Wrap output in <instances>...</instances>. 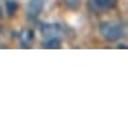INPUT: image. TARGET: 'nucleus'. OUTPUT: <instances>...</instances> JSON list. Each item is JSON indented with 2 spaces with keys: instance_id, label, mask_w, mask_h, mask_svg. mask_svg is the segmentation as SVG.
Returning a JSON list of instances; mask_svg holds the SVG:
<instances>
[{
  "instance_id": "39448f33",
  "label": "nucleus",
  "mask_w": 128,
  "mask_h": 128,
  "mask_svg": "<svg viewBox=\"0 0 128 128\" xmlns=\"http://www.w3.org/2000/svg\"><path fill=\"white\" fill-rule=\"evenodd\" d=\"M6 10H7L8 15H14L16 12V10H18V3L15 0H8L6 3Z\"/></svg>"
},
{
  "instance_id": "0eeeda50",
  "label": "nucleus",
  "mask_w": 128,
  "mask_h": 128,
  "mask_svg": "<svg viewBox=\"0 0 128 128\" xmlns=\"http://www.w3.org/2000/svg\"><path fill=\"white\" fill-rule=\"evenodd\" d=\"M2 14H3V12H2V8H0V18H2Z\"/></svg>"
},
{
  "instance_id": "423d86ee",
  "label": "nucleus",
  "mask_w": 128,
  "mask_h": 128,
  "mask_svg": "<svg viewBox=\"0 0 128 128\" xmlns=\"http://www.w3.org/2000/svg\"><path fill=\"white\" fill-rule=\"evenodd\" d=\"M59 44H60V42H59V39H56V38H54V39H48V42H47V48H58L59 47Z\"/></svg>"
},
{
  "instance_id": "f03ea898",
  "label": "nucleus",
  "mask_w": 128,
  "mask_h": 128,
  "mask_svg": "<svg viewBox=\"0 0 128 128\" xmlns=\"http://www.w3.org/2000/svg\"><path fill=\"white\" fill-rule=\"evenodd\" d=\"M116 0H90V6L95 11H106L115 4Z\"/></svg>"
},
{
  "instance_id": "7ed1b4c3",
  "label": "nucleus",
  "mask_w": 128,
  "mask_h": 128,
  "mask_svg": "<svg viewBox=\"0 0 128 128\" xmlns=\"http://www.w3.org/2000/svg\"><path fill=\"white\" fill-rule=\"evenodd\" d=\"M43 7H44L43 0H31L30 6H28V12H30V15L36 16L43 11Z\"/></svg>"
},
{
  "instance_id": "f257e3e1",
  "label": "nucleus",
  "mask_w": 128,
  "mask_h": 128,
  "mask_svg": "<svg viewBox=\"0 0 128 128\" xmlns=\"http://www.w3.org/2000/svg\"><path fill=\"white\" fill-rule=\"evenodd\" d=\"M100 31H102V35L104 38L107 40H111V42L118 40L123 35L122 26L118 23H104L102 28H100Z\"/></svg>"
},
{
  "instance_id": "20e7f679",
  "label": "nucleus",
  "mask_w": 128,
  "mask_h": 128,
  "mask_svg": "<svg viewBox=\"0 0 128 128\" xmlns=\"http://www.w3.org/2000/svg\"><path fill=\"white\" fill-rule=\"evenodd\" d=\"M60 27L58 24H47V26L43 27V34L44 36H47L48 39H54L56 38V35L59 34Z\"/></svg>"
}]
</instances>
